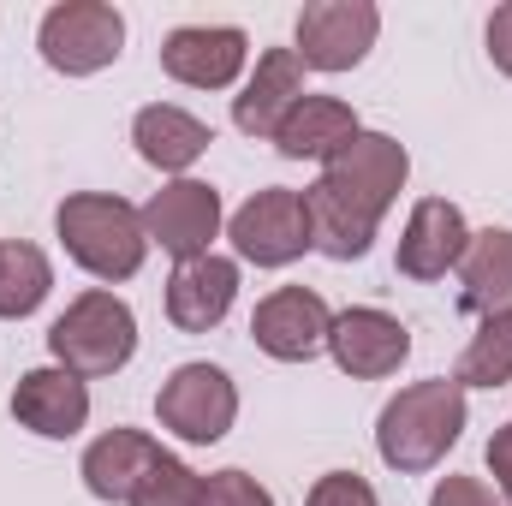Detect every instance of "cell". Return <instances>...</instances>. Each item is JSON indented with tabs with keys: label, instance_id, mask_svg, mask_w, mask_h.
Here are the masks:
<instances>
[{
	"label": "cell",
	"instance_id": "1",
	"mask_svg": "<svg viewBox=\"0 0 512 506\" xmlns=\"http://www.w3.org/2000/svg\"><path fill=\"white\" fill-rule=\"evenodd\" d=\"M459 435H465V387L453 376L399 387L382 405V417H376V453L399 477L435 471L459 447Z\"/></svg>",
	"mask_w": 512,
	"mask_h": 506
},
{
	"label": "cell",
	"instance_id": "2",
	"mask_svg": "<svg viewBox=\"0 0 512 506\" xmlns=\"http://www.w3.org/2000/svg\"><path fill=\"white\" fill-rule=\"evenodd\" d=\"M54 233L66 256L96 280H131L149 256L143 209H131L126 197H108V191H72L54 209Z\"/></svg>",
	"mask_w": 512,
	"mask_h": 506
},
{
	"label": "cell",
	"instance_id": "3",
	"mask_svg": "<svg viewBox=\"0 0 512 506\" xmlns=\"http://www.w3.org/2000/svg\"><path fill=\"white\" fill-rule=\"evenodd\" d=\"M48 352H54L60 370H72L78 381L114 376V370H126L131 352H137V316H131L126 298H114L108 286L78 292V298L54 316Z\"/></svg>",
	"mask_w": 512,
	"mask_h": 506
},
{
	"label": "cell",
	"instance_id": "4",
	"mask_svg": "<svg viewBox=\"0 0 512 506\" xmlns=\"http://www.w3.org/2000/svg\"><path fill=\"white\" fill-rule=\"evenodd\" d=\"M36 48H42V60H48L54 72L90 78V72H102V66L120 60V48H126V18H120V6H108V0H60V6L42 12Z\"/></svg>",
	"mask_w": 512,
	"mask_h": 506
},
{
	"label": "cell",
	"instance_id": "5",
	"mask_svg": "<svg viewBox=\"0 0 512 506\" xmlns=\"http://www.w3.org/2000/svg\"><path fill=\"white\" fill-rule=\"evenodd\" d=\"M155 417H161V429H173L179 441L209 447V441H221V435L233 429V417H239V387H233V376H227L221 364H179L173 376L161 381V393H155Z\"/></svg>",
	"mask_w": 512,
	"mask_h": 506
},
{
	"label": "cell",
	"instance_id": "6",
	"mask_svg": "<svg viewBox=\"0 0 512 506\" xmlns=\"http://www.w3.org/2000/svg\"><path fill=\"white\" fill-rule=\"evenodd\" d=\"M298 60L304 72H352L376 36H382V6L376 0H310L298 12Z\"/></svg>",
	"mask_w": 512,
	"mask_h": 506
},
{
	"label": "cell",
	"instance_id": "7",
	"mask_svg": "<svg viewBox=\"0 0 512 506\" xmlns=\"http://www.w3.org/2000/svg\"><path fill=\"white\" fill-rule=\"evenodd\" d=\"M143 233H149V245H161L173 262L209 256L215 239H221V191L203 185V179H167L143 203Z\"/></svg>",
	"mask_w": 512,
	"mask_h": 506
},
{
	"label": "cell",
	"instance_id": "8",
	"mask_svg": "<svg viewBox=\"0 0 512 506\" xmlns=\"http://www.w3.org/2000/svg\"><path fill=\"white\" fill-rule=\"evenodd\" d=\"M227 239L239 262L256 268H286L310 251V215H304V191H286V185H268L256 191L251 203L227 221Z\"/></svg>",
	"mask_w": 512,
	"mask_h": 506
},
{
	"label": "cell",
	"instance_id": "9",
	"mask_svg": "<svg viewBox=\"0 0 512 506\" xmlns=\"http://www.w3.org/2000/svg\"><path fill=\"white\" fill-rule=\"evenodd\" d=\"M328 328H334V310H328L322 292H310V286H280V292H268L251 316V340L274 358V364H310L316 352H328Z\"/></svg>",
	"mask_w": 512,
	"mask_h": 506
},
{
	"label": "cell",
	"instance_id": "10",
	"mask_svg": "<svg viewBox=\"0 0 512 506\" xmlns=\"http://www.w3.org/2000/svg\"><path fill=\"white\" fill-rule=\"evenodd\" d=\"M245 60H251V42L233 24H179L161 42V72L185 90H227L239 84Z\"/></svg>",
	"mask_w": 512,
	"mask_h": 506
},
{
	"label": "cell",
	"instance_id": "11",
	"mask_svg": "<svg viewBox=\"0 0 512 506\" xmlns=\"http://www.w3.org/2000/svg\"><path fill=\"white\" fill-rule=\"evenodd\" d=\"M405 173H411V155H405V143L387 137V131H358L352 143H340V149L322 161V179L340 185V191H352V197L370 203L376 215L393 209V197L405 191Z\"/></svg>",
	"mask_w": 512,
	"mask_h": 506
},
{
	"label": "cell",
	"instance_id": "12",
	"mask_svg": "<svg viewBox=\"0 0 512 506\" xmlns=\"http://www.w3.org/2000/svg\"><path fill=\"white\" fill-rule=\"evenodd\" d=\"M328 352H334V364L352 381H382L411 358V328L399 316L376 310V304H358V310H340L334 316Z\"/></svg>",
	"mask_w": 512,
	"mask_h": 506
},
{
	"label": "cell",
	"instance_id": "13",
	"mask_svg": "<svg viewBox=\"0 0 512 506\" xmlns=\"http://www.w3.org/2000/svg\"><path fill=\"white\" fill-rule=\"evenodd\" d=\"M465 245H471V227H465L459 203L423 197V203L411 209L405 233H399V256H393V262H399L405 280H447V274L459 268Z\"/></svg>",
	"mask_w": 512,
	"mask_h": 506
},
{
	"label": "cell",
	"instance_id": "14",
	"mask_svg": "<svg viewBox=\"0 0 512 506\" xmlns=\"http://www.w3.org/2000/svg\"><path fill=\"white\" fill-rule=\"evenodd\" d=\"M239 298V262L233 256H197V262H179L173 280H167V322L179 334H209L227 322Z\"/></svg>",
	"mask_w": 512,
	"mask_h": 506
},
{
	"label": "cell",
	"instance_id": "15",
	"mask_svg": "<svg viewBox=\"0 0 512 506\" xmlns=\"http://www.w3.org/2000/svg\"><path fill=\"white\" fill-rule=\"evenodd\" d=\"M12 417L30 435H42V441H72L90 423V387L72 376V370H60V364L24 370L18 387H12Z\"/></svg>",
	"mask_w": 512,
	"mask_h": 506
},
{
	"label": "cell",
	"instance_id": "16",
	"mask_svg": "<svg viewBox=\"0 0 512 506\" xmlns=\"http://www.w3.org/2000/svg\"><path fill=\"white\" fill-rule=\"evenodd\" d=\"M304 96H310V90H304V60H298L292 48H268V54L256 60L251 84L233 96V126L245 131V137H268V143H274L280 120H286Z\"/></svg>",
	"mask_w": 512,
	"mask_h": 506
},
{
	"label": "cell",
	"instance_id": "17",
	"mask_svg": "<svg viewBox=\"0 0 512 506\" xmlns=\"http://www.w3.org/2000/svg\"><path fill=\"white\" fill-rule=\"evenodd\" d=\"M304 215H310V251L334 256V262L370 256L376 227H382V215H376L370 203H358L352 191H340V185H328V179H316V185L304 191Z\"/></svg>",
	"mask_w": 512,
	"mask_h": 506
},
{
	"label": "cell",
	"instance_id": "18",
	"mask_svg": "<svg viewBox=\"0 0 512 506\" xmlns=\"http://www.w3.org/2000/svg\"><path fill=\"white\" fill-rule=\"evenodd\" d=\"M155 459H161V447L143 435V429H108V435H96L90 447H84V465H78V477H84V489L96 495V501H126L137 495V483L155 471Z\"/></svg>",
	"mask_w": 512,
	"mask_h": 506
},
{
	"label": "cell",
	"instance_id": "19",
	"mask_svg": "<svg viewBox=\"0 0 512 506\" xmlns=\"http://www.w3.org/2000/svg\"><path fill=\"white\" fill-rule=\"evenodd\" d=\"M131 143H137V155H143L149 167L185 179V167H197V155L215 143V131L203 126L197 114L173 108V102H149V108H137V120H131Z\"/></svg>",
	"mask_w": 512,
	"mask_h": 506
},
{
	"label": "cell",
	"instance_id": "20",
	"mask_svg": "<svg viewBox=\"0 0 512 506\" xmlns=\"http://www.w3.org/2000/svg\"><path fill=\"white\" fill-rule=\"evenodd\" d=\"M358 114L340 102V96H304L286 120H280V131H274V149L286 155V161H328L340 143H352L358 137Z\"/></svg>",
	"mask_w": 512,
	"mask_h": 506
},
{
	"label": "cell",
	"instance_id": "21",
	"mask_svg": "<svg viewBox=\"0 0 512 506\" xmlns=\"http://www.w3.org/2000/svg\"><path fill=\"white\" fill-rule=\"evenodd\" d=\"M459 304L477 310V316L512 310V233L507 227L471 233V245L459 256Z\"/></svg>",
	"mask_w": 512,
	"mask_h": 506
},
{
	"label": "cell",
	"instance_id": "22",
	"mask_svg": "<svg viewBox=\"0 0 512 506\" xmlns=\"http://www.w3.org/2000/svg\"><path fill=\"white\" fill-rule=\"evenodd\" d=\"M54 286V262L30 239H0V322H24L42 310Z\"/></svg>",
	"mask_w": 512,
	"mask_h": 506
},
{
	"label": "cell",
	"instance_id": "23",
	"mask_svg": "<svg viewBox=\"0 0 512 506\" xmlns=\"http://www.w3.org/2000/svg\"><path fill=\"white\" fill-rule=\"evenodd\" d=\"M459 387H507L512 381V310L483 316V328L471 334V346L459 352Z\"/></svg>",
	"mask_w": 512,
	"mask_h": 506
},
{
	"label": "cell",
	"instance_id": "24",
	"mask_svg": "<svg viewBox=\"0 0 512 506\" xmlns=\"http://www.w3.org/2000/svg\"><path fill=\"white\" fill-rule=\"evenodd\" d=\"M131 506H203V477H197L185 459L161 453V459H155V471L137 483Z\"/></svg>",
	"mask_w": 512,
	"mask_h": 506
},
{
	"label": "cell",
	"instance_id": "25",
	"mask_svg": "<svg viewBox=\"0 0 512 506\" xmlns=\"http://www.w3.org/2000/svg\"><path fill=\"white\" fill-rule=\"evenodd\" d=\"M203 506H274V495L251 471H215V477H203Z\"/></svg>",
	"mask_w": 512,
	"mask_h": 506
},
{
	"label": "cell",
	"instance_id": "26",
	"mask_svg": "<svg viewBox=\"0 0 512 506\" xmlns=\"http://www.w3.org/2000/svg\"><path fill=\"white\" fill-rule=\"evenodd\" d=\"M304 506H382V501H376V489L358 471H328V477H316Z\"/></svg>",
	"mask_w": 512,
	"mask_h": 506
},
{
	"label": "cell",
	"instance_id": "27",
	"mask_svg": "<svg viewBox=\"0 0 512 506\" xmlns=\"http://www.w3.org/2000/svg\"><path fill=\"white\" fill-rule=\"evenodd\" d=\"M429 506H507L483 477H441L435 483V495H429Z\"/></svg>",
	"mask_w": 512,
	"mask_h": 506
},
{
	"label": "cell",
	"instance_id": "28",
	"mask_svg": "<svg viewBox=\"0 0 512 506\" xmlns=\"http://www.w3.org/2000/svg\"><path fill=\"white\" fill-rule=\"evenodd\" d=\"M489 60L512 78V0L495 6V18H489Z\"/></svg>",
	"mask_w": 512,
	"mask_h": 506
},
{
	"label": "cell",
	"instance_id": "29",
	"mask_svg": "<svg viewBox=\"0 0 512 506\" xmlns=\"http://www.w3.org/2000/svg\"><path fill=\"white\" fill-rule=\"evenodd\" d=\"M489 471H495V483H501V501L512 506V423H501L495 441H489Z\"/></svg>",
	"mask_w": 512,
	"mask_h": 506
}]
</instances>
